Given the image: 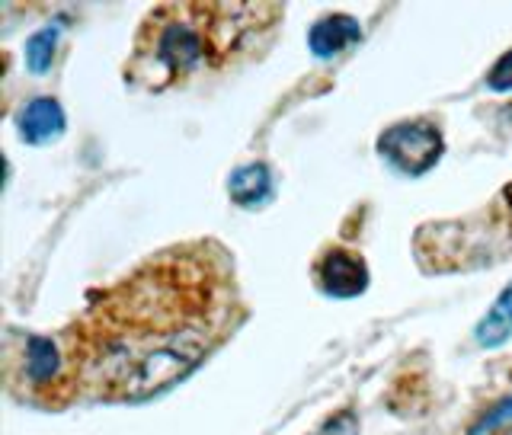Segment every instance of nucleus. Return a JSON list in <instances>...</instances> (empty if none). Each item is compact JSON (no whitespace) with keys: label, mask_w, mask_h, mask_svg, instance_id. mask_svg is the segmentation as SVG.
<instances>
[{"label":"nucleus","mask_w":512,"mask_h":435,"mask_svg":"<svg viewBox=\"0 0 512 435\" xmlns=\"http://www.w3.org/2000/svg\"><path fill=\"white\" fill-rule=\"evenodd\" d=\"M228 196L240 208H260L272 199V173L266 164L237 167L228 180Z\"/></svg>","instance_id":"obj_7"},{"label":"nucleus","mask_w":512,"mask_h":435,"mask_svg":"<svg viewBox=\"0 0 512 435\" xmlns=\"http://www.w3.org/2000/svg\"><path fill=\"white\" fill-rule=\"evenodd\" d=\"M474 336L480 346H503L509 336H512V282L500 292V298H496L490 304V311L480 317V324L474 327Z\"/></svg>","instance_id":"obj_8"},{"label":"nucleus","mask_w":512,"mask_h":435,"mask_svg":"<svg viewBox=\"0 0 512 435\" xmlns=\"http://www.w3.org/2000/svg\"><path fill=\"white\" fill-rule=\"evenodd\" d=\"M487 84L493 90H512V48L500 55V61L493 64L490 74H487Z\"/></svg>","instance_id":"obj_10"},{"label":"nucleus","mask_w":512,"mask_h":435,"mask_svg":"<svg viewBox=\"0 0 512 435\" xmlns=\"http://www.w3.org/2000/svg\"><path fill=\"white\" fill-rule=\"evenodd\" d=\"M285 10L276 4H160L138 26L125 80L144 90H170L205 71L250 58L272 39Z\"/></svg>","instance_id":"obj_2"},{"label":"nucleus","mask_w":512,"mask_h":435,"mask_svg":"<svg viewBox=\"0 0 512 435\" xmlns=\"http://www.w3.org/2000/svg\"><path fill=\"white\" fill-rule=\"evenodd\" d=\"M58 39H61V23H52V26L39 29L36 36H29V42H26V68L32 74H45L48 68H52Z\"/></svg>","instance_id":"obj_9"},{"label":"nucleus","mask_w":512,"mask_h":435,"mask_svg":"<svg viewBox=\"0 0 512 435\" xmlns=\"http://www.w3.org/2000/svg\"><path fill=\"white\" fill-rule=\"evenodd\" d=\"M378 154L404 176H423L439 164L445 154L442 132L426 119L397 122L378 135Z\"/></svg>","instance_id":"obj_3"},{"label":"nucleus","mask_w":512,"mask_h":435,"mask_svg":"<svg viewBox=\"0 0 512 435\" xmlns=\"http://www.w3.org/2000/svg\"><path fill=\"white\" fill-rule=\"evenodd\" d=\"M314 282L330 298H356L368 288V266L359 253L346 247H330L317 256Z\"/></svg>","instance_id":"obj_4"},{"label":"nucleus","mask_w":512,"mask_h":435,"mask_svg":"<svg viewBox=\"0 0 512 435\" xmlns=\"http://www.w3.org/2000/svg\"><path fill=\"white\" fill-rule=\"evenodd\" d=\"M317 435H359V420L356 413H336L333 420L324 423V429H320Z\"/></svg>","instance_id":"obj_12"},{"label":"nucleus","mask_w":512,"mask_h":435,"mask_svg":"<svg viewBox=\"0 0 512 435\" xmlns=\"http://www.w3.org/2000/svg\"><path fill=\"white\" fill-rule=\"evenodd\" d=\"M362 39V26L356 16L349 13H330V16H320V20L311 26L308 32V48L311 55L317 58H333L346 52Z\"/></svg>","instance_id":"obj_5"},{"label":"nucleus","mask_w":512,"mask_h":435,"mask_svg":"<svg viewBox=\"0 0 512 435\" xmlns=\"http://www.w3.org/2000/svg\"><path fill=\"white\" fill-rule=\"evenodd\" d=\"M16 128L26 144H48L64 135V109L52 96H39L16 116Z\"/></svg>","instance_id":"obj_6"},{"label":"nucleus","mask_w":512,"mask_h":435,"mask_svg":"<svg viewBox=\"0 0 512 435\" xmlns=\"http://www.w3.org/2000/svg\"><path fill=\"white\" fill-rule=\"evenodd\" d=\"M244 317L231 253L218 240L157 250L90 292L61 333L71 397L144 404L212 359Z\"/></svg>","instance_id":"obj_1"},{"label":"nucleus","mask_w":512,"mask_h":435,"mask_svg":"<svg viewBox=\"0 0 512 435\" xmlns=\"http://www.w3.org/2000/svg\"><path fill=\"white\" fill-rule=\"evenodd\" d=\"M512 420V397L509 400H503V404H496L484 420H480L474 429H471V435H480V432H490V429H496V426H503V423H509Z\"/></svg>","instance_id":"obj_11"}]
</instances>
